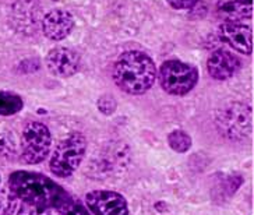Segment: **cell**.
Here are the masks:
<instances>
[{
    "instance_id": "obj_9",
    "label": "cell",
    "mask_w": 254,
    "mask_h": 215,
    "mask_svg": "<svg viewBox=\"0 0 254 215\" xmlns=\"http://www.w3.org/2000/svg\"><path fill=\"white\" fill-rule=\"evenodd\" d=\"M221 38L236 52L250 55L253 51V34L250 27L239 22L225 21L219 28Z\"/></svg>"
},
{
    "instance_id": "obj_17",
    "label": "cell",
    "mask_w": 254,
    "mask_h": 215,
    "mask_svg": "<svg viewBox=\"0 0 254 215\" xmlns=\"http://www.w3.org/2000/svg\"><path fill=\"white\" fill-rule=\"evenodd\" d=\"M17 215H52V210L23 201L17 211Z\"/></svg>"
},
{
    "instance_id": "obj_18",
    "label": "cell",
    "mask_w": 254,
    "mask_h": 215,
    "mask_svg": "<svg viewBox=\"0 0 254 215\" xmlns=\"http://www.w3.org/2000/svg\"><path fill=\"white\" fill-rule=\"evenodd\" d=\"M98 108H99V111L104 112L106 115H111V113L115 112V109H116V102H115L113 99H111L109 97H104L99 99Z\"/></svg>"
},
{
    "instance_id": "obj_15",
    "label": "cell",
    "mask_w": 254,
    "mask_h": 215,
    "mask_svg": "<svg viewBox=\"0 0 254 215\" xmlns=\"http://www.w3.org/2000/svg\"><path fill=\"white\" fill-rule=\"evenodd\" d=\"M18 204V197L14 192L6 186L0 190V215H13Z\"/></svg>"
},
{
    "instance_id": "obj_3",
    "label": "cell",
    "mask_w": 254,
    "mask_h": 215,
    "mask_svg": "<svg viewBox=\"0 0 254 215\" xmlns=\"http://www.w3.org/2000/svg\"><path fill=\"white\" fill-rule=\"evenodd\" d=\"M87 151V140L81 133H71L60 141L51 158V171L58 178L73 175L84 159Z\"/></svg>"
},
{
    "instance_id": "obj_5",
    "label": "cell",
    "mask_w": 254,
    "mask_h": 215,
    "mask_svg": "<svg viewBox=\"0 0 254 215\" xmlns=\"http://www.w3.org/2000/svg\"><path fill=\"white\" fill-rule=\"evenodd\" d=\"M217 126L225 137L243 140L253 129L252 109L243 104H231L218 112Z\"/></svg>"
},
{
    "instance_id": "obj_16",
    "label": "cell",
    "mask_w": 254,
    "mask_h": 215,
    "mask_svg": "<svg viewBox=\"0 0 254 215\" xmlns=\"http://www.w3.org/2000/svg\"><path fill=\"white\" fill-rule=\"evenodd\" d=\"M58 211H59V215H91L87 208L82 207L80 203H77L73 199L66 201L63 206H60Z\"/></svg>"
},
{
    "instance_id": "obj_12",
    "label": "cell",
    "mask_w": 254,
    "mask_h": 215,
    "mask_svg": "<svg viewBox=\"0 0 254 215\" xmlns=\"http://www.w3.org/2000/svg\"><path fill=\"white\" fill-rule=\"evenodd\" d=\"M218 15L229 22H238L253 14V0H219Z\"/></svg>"
},
{
    "instance_id": "obj_14",
    "label": "cell",
    "mask_w": 254,
    "mask_h": 215,
    "mask_svg": "<svg viewBox=\"0 0 254 215\" xmlns=\"http://www.w3.org/2000/svg\"><path fill=\"white\" fill-rule=\"evenodd\" d=\"M168 143L173 151L183 154V152H187L191 147V137L183 130H173L172 133H169L168 136Z\"/></svg>"
},
{
    "instance_id": "obj_19",
    "label": "cell",
    "mask_w": 254,
    "mask_h": 215,
    "mask_svg": "<svg viewBox=\"0 0 254 215\" xmlns=\"http://www.w3.org/2000/svg\"><path fill=\"white\" fill-rule=\"evenodd\" d=\"M198 0H168V3L172 6L173 8H191L197 3Z\"/></svg>"
},
{
    "instance_id": "obj_2",
    "label": "cell",
    "mask_w": 254,
    "mask_h": 215,
    "mask_svg": "<svg viewBox=\"0 0 254 215\" xmlns=\"http://www.w3.org/2000/svg\"><path fill=\"white\" fill-rule=\"evenodd\" d=\"M157 67L148 55L140 51H127L120 56L115 69L113 80L122 91L131 95H141L154 85Z\"/></svg>"
},
{
    "instance_id": "obj_13",
    "label": "cell",
    "mask_w": 254,
    "mask_h": 215,
    "mask_svg": "<svg viewBox=\"0 0 254 215\" xmlns=\"http://www.w3.org/2000/svg\"><path fill=\"white\" fill-rule=\"evenodd\" d=\"M23 99L17 94L0 91V115L3 116L15 115L23 109Z\"/></svg>"
},
{
    "instance_id": "obj_7",
    "label": "cell",
    "mask_w": 254,
    "mask_h": 215,
    "mask_svg": "<svg viewBox=\"0 0 254 215\" xmlns=\"http://www.w3.org/2000/svg\"><path fill=\"white\" fill-rule=\"evenodd\" d=\"M85 203L94 215H128L126 199L109 190H94L85 196Z\"/></svg>"
},
{
    "instance_id": "obj_6",
    "label": "cell",
    "mask_w": 254,
    "mask_h": 215,
    "mask_svg": "<svg viewBox=\"0 0 254 215\" xmlns=\"http://www.w3.org/2000/svg\"><path fill=\"white\" fill-rule=\"evenodd\" d=\"M52 147V136L49 129L39 123L30 122L23 132V159L35 165L45 161Z\"/></svg>"
},
{
    "instance_id": "obj_4",
    "label": "cell",
    "mask_w": 254,
    "mask_h": 215,
    "mask_svg": "<svg viewBox=\"0 0 254 215\" xmlns=\"http://www.w3.org/2000/svg\"><path fill=\"white\" fill-rule=\"evenodd\" d=\"M159 82L171 95H185L194 88L198 80L195 67L179 60H168L159 69Z\"/></svg>"
},
{
    "instance_id": "obj_11",
    "label": "cell",
    "mask_w": 254,
    "mask_h": 215,
    "mask_svg": "<svg viewBox=\"0 0 254 215\" xmlns=\"http://www.w3.org/2000/svg\"><path fill=\"white\" fill-rule=\"evenodd\" d=\"M240 66L239 59L233 53L218 49L211 53L207 62L209 75L215 80H228L238 72Z\"/></svg>"
},
{
    "instance_id": "obj_1",
    "label": "cell",
    "mask_w": 254,
    "mask_h": 215,
    "mask_svg": "<svg viewBox=\"0 0 254 215\" xmlns=\"http://www.w3.org/2000/svg\"><path fill=\"white\" fill-rule=\"evenodd\" d=\"M8 186L20 200L51 210H58L71 199L55 180L37 172H13L8 178Z\"/></svg>"
},
{
    "instance_id": "obj_8",
    "label": "cell",
    "mask_w": 254,
    "mask_h": 215,
    "mask_svg": "<svg viewBox=\"0 0 254 215\" xmlns=\"http://www.w3.org/2000/svg\"><path fill=\"white\" fill-rule=\"evenodd\" d=\"M80 56L68 48H55L46 56V66L56 77H71L80 69Z\"/></svg>"
},
{
    "instance_id": "obj_10",
    "label": "cell",
    "mask_w": 254,
    "mask_h": 215,
    "mask_svg": "<svg viewBox=\"0 0 254 215\" xmlns=\"http://www.w3.org/2000/svg\"><path fill=\"white\" fill-rule=\"evenodd\" d=\"M74 20L73 15L66 10H52L44 17L42 21V30L46 38L52 41H60L64 39L73 30Z\"/></svg>"
}]
</instances>
